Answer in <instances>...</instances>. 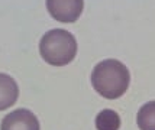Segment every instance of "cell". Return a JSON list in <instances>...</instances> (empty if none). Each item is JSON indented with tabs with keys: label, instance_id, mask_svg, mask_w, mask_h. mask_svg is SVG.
Here are the masks:
<instances>
[{
	"label": "cell",
	"instance_id": "1",
	"mask_svg": "<svg viewBox=\"0 0 155 130\" xmlns=\"http://www.w3.org/2000/svg\"><path fill=\"white\" fill-rule=\"evenodd\" d=\"M130 75L125 64L117 59L99 62L91 72V85L101 97L115 100L122 97L129 87Z\"/></svg>",
	"mask_w": 155,
	"mask_h": 130
},
{
	"label": "cell",
	"instance_id": "2",
	"mask_svg": "<svg viewBox=\"0 0 155 130\" xmlns=\"http://www.w3.org/2000/svg\"><path fill=\"white\" fill-rule=\"evenodd\" d=\"M42 59L54 67H64L77 55V41L74 35L65 29H51L39 41Z\"/></svg>",
	"mask_w": 155,
	"mask_h": 130
},
{
	"label": "cell",
	"instance_id": "3",
	"mask_svg": "<svg viewBox=\"0 0 155 130\" xmlns=\"http://www.w3.org/2000/svg\"><path fill=\"white\" fill-rule=\"evenodd\" d=\"M48 13L61 23H73L83 13L84 0H45Z\"/></svg>",
	"mask_w": 155,
	"mask_h": 130
},
{
	"label": "cell",
	"instance_id": "4",
	"mask_svg": "<svg viewBox=\"0 0 155 130\" xmlns=\"http://www.w3.org/2000/svg\"><path fill=\"white\" fill-rule=\"evenodd\" d=\"M39 122L31 110L18 109L2 120L0 130H39Z\"/></svg>",
	"mask_w": 155,
	"mask_h": 130
},
{
	"label": "cell",
	"instance_id": "5",
	"mask_svg": "<svg viewBox=\"0 0 155 130\" xmlns=\"http://www.w3.org/2000/svg\"><path fill=\"white\" fill-rule=\"evenodd\" d=\"M19 97V87L9 74L0 72V111L12 107Z\"/></svg>",
	"mask_w": 155,
	"mask_h": 130
},
{
	"label": "cell",
	"instance_id": "6",
	"mask_svg": "<svg viewBox=\"0 0 155 130\" xmlns=\"http://www.w3.org/2000/svg\"><path fill=\"white\" fill-rule=\"evenodd\" d=\"M120 117L115 110L104 109L96 116V129L97 130H119Z\"/></svg>",
	"mask_w": 155,
	"mask_h": 130
},
{
	"label": "cell",
	"instance_id": "7",
	"mask_svg": "<svg viewBox=\"0 0 155 130\" xmlns=\"http://www.w3.org/2000/svg\"><path fill=\"white\" fill-rule=\"evenodd\" d=\"M136 123L141 130H155V101H148L139 109Z\"/></svg>",
	"mask_w": 155,
	"mask_h": 130
}]
</instances>
